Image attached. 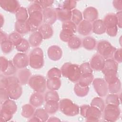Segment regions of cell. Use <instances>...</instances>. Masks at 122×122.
<instances>
[{
    "label": "cell",
    "instance_id": "1",
    "mask_svg": "<svg viewBox=\"0 0 122 122\" xmlns=\"http://www.w3.org/2000/svg\"><path fill=\"white\" fill-rule=\"evenodd\" d=\"M61 74L72 82L78 81L81 72L79 66L76 64L66 62L63 64L61 69Z\"/></svg>",
    "mask_w": 122,
    "mask_h": 122
},
{
    "label": "cell",
    "instance_id": "2",
    "mask_svg": "<svg viewBox=\"0 0 122 122\" xmlns=\"http://www.w3.org/2000/svg\"><path fill=\"white\" fill-rule=\"evenodd\" d=\"M8 85L6 90L11 99L17 100L21 95L22 89L18 77L14 76H8Z\"/></svg>",
    "mask_w": 122,
    "mask_h": 122
},
{
    "label": "cell",
    "instance_id": "3",
    "mask_svg": "<svg viewBox=\"0 0 122 122\" xmlns=\"http://www.w3.org/2000/svg\"><path fill=\"white\" fill-rule=\"evenodd\" d=\"M17 106L15 102L8 99L1 104L0 113V121L7 122L12 117L13 115L16 112Z\"/></svg>",
    "mask_w": 122,
    "mask_h": 122
},
{
    "label": "cell",
    "instance_id": "4",
    "mask_svg": "<svg viewBox=\"0 0 122 122\" xmlns=\"http://www.w3.org/2000/svg\"><path fill=\"white\" fill-rule=\"evenodd\" d=\"M80 114L86 118L87 121L96 122L102 117V112L98 108L89 105H83L80 108Z\"/></svg>",
    "mask_w": 122,
    "mask_h": 122
},
{
    "label": "cell",
    "instance_id": "5",
    "mask_svg": "<svg viewBox=\"0 0 122 122\" xmlns=\"http://www.w3.org/2000/svg\"><path fill=\"white\" fill-rule=\"evenodd\" d=\"M59 109L64 114L69 116L77 115L80 112L79 106L67 98L62 99L60 101Z\"/></svg>",
    "mask_w": 122,
    "mask_h": 122
},
{
    "label": "cell",
    "instance_id": "6",
    "mask_svg": "<svg viewBox=\"0 0 122 122\" xmlns=\"http://www.w3.org/2000/svg\"><path fill=\"white\" fill-rule=\"evenodd\" d=\"M43 52L42 49L36 47L30 52L29 58L30 66L35 69L41 68L44 64Z\"/></svg>",
    "mask_w": 122,
    "mask_h": 122
},
{
    "label": "cell",
    "instance_id": "7",
    "mask_svg": "<svg viewBox=\"0 0 122 122\" xmlns=\"http://www.w3.org/2000/svg\"><path fill=\"white\" fill-rule=\"evenodd\" d=\"M96 46L98 54L104 59L112 58L116 50V49L111 43L105 40L100 41Z\"/></svg>",
    "mask_w": 122,
    "mask_h": 122
},
{
    "label": "cell",
    "instance_id": "8",
    "mask_svg": "<svg viewBox=\"0 0 122 122\" xmlns=\"http://www.w3.org/2000/svg\"><path fill=\"white\" fill-rule=\"evenodd\" d=\"M46 81L44 76L35 75L30 77L28 83L34 91L42 93L46 91L47 88Z\"/></svg>",
    "mask_w": 122,
    "mask_h": 122
},
{
    "label": "cell",
    "instance_id": "9",
    "mask_svg": "<svg viewBox=\"0 0 122 122\" xmlns=\"http://www.w3.org/2000/svg\"><path fill=\"white\" fill-rule=\"evenodd\" d=\"M103 118L108 122L116 121L120 117L121 110L119 106L108 104L103 110Z\"/></svg>",
    "mask_w": 122,
    "mask_h": 122
},
{
    "label": "cell",
    "instance_id": "10",
    "mask_svg": "<svg viewBox=\"0 0 122 122\" xmlns=\"http://www.w3.org/2000/svg\"><path fill=\"white\" fill-rule=\"evenodd\" d=\"M43 21V15L42 11H36L29 14L27 20L30 31H35L38 30Z\"/></svg>",
    "mask_w": 122,
    "mask_h": 122
},
{
    "label": "cell",
    "instance_id": "11",
    "mask_svg": "<svg viewBox=\"0 0 122 122\" xmlns=\"http://www.w3.org/2000/svg\"><path fill=\"white\" fill-rule=\"evenodd\" d=\"M93 86L96 93L101 97L105 96L108 92V84L102 78H96L92 81Z\"/></svg>",
    "mask_w": 122,
    "mask_h": 122
},
{
    "label": "cell",
    "instance_id": "12",
    "mask_svg": "<svg viewBox=\"0 0 122 122\" xmlns=\"http://www.w3.org/2000/svg\"><path fill=\"white\" fill-rule=\"evenodd\" d=\"M12 61L17 68L23 69L29 64V58L26 54L19 52L14 56Z\"/></svg>",
    "mask_w": 122,
    "mask_h": 122
},
{
    "label": "cell",
    "instance_id": "13",
    "mask_svg": "<svg viewBox=\"0 0 122 122\" xmlns=\"http://www.w3.org/2000/svg\"><path fill=\"white\" fill-rule=\"evenodd\" d=\"M43 15V21L44 23L52 25L55 23L57 19L56 10L50 7L45 9L42 11Z\"/></svg>",
    "mask_w": 122,
    "mask_h": 122
},
{
    "label": "cell",
    "instance_id": "14",
    "mask_svg": "<svg viewBox=\"0 0 122 122\" xmlns=\"http://www.w3.org/2000/svg\"><path fill=\"white\" fill-rule=\"evenodd\" d=\"M0 6L4 10L12 13H16L20 7L16 0H0Z\"/></svg>",
    "mask_w": 122,
    "mask_h": 122
},
{
    "label": "cell",
    "instance_id": "15",
    "mask_svg": "<svg viewBox=\"0 0 122 122\" xmlns=\"http://www.w3.org/2000/svg\"><path fill=\"white\" fill-rule=\"evenodd\" d=\"M48 56L50 59L53 61L60 60L62 56L61 49L57 45H52L50 46L47 51Z\"/></svg>",
    "mask_w": 122,
    "mask_h": 122
},
{
    "label": "cell",
    "instance_id": "16",
    "mask_svg": "<svg viewBox=\"0 0 122 122\" xmlns=\"http://www.w3.org/2000/svg\"><path fill=\"white\" fill-rule=\"evenodd\" d=\"M105 59L99 54L94 55L91 60L90 65L92 69L96 71H101L103 67Z\"/></svg>",
    "mask_w": 122,
    "mask_h": 122
},
{
    "label": "cell",
    "instance_id": "17",
    "mask_svg": "<svg viewBox=\"0 0 122 122\" xmlns=\"http://www.w3.org/2000/svg\"><path fill=\"white\" fill-rule=\"evenodd\" d=\"M82 16L84 20L90 22H93L97 20L98 11L97 10L93 7H88L84 10Z\"/></svg>",
    "mask_w": 122,
    "mask_h": 122
},
{
    "label": "cell",
    "instance_id": "18",
    "mask_svg": "<svg viewBox=\"0 0 122 122\" xmlns=\"http://www.w3.org/2000/svg\"><path fill=\"white\" fill-rule=\"evenodd\" d=\"M92 23L85 20H82L77 27V30L78 33L83 36L89 35L92 31Z\"/></svg>",
    "mask_w": 122,
    "mask_h": 122
},
{
    "label": "cell",
    "instance_id": "19",
    "mask_svg": "<svg viewBox=\"0 0 122 122\" xmlns=\"http://www.w3.org/2000/svg\"><path fill=\"white\" fill-rule=\"evenodd\" d=\"M55 10L57 13V19L62 22L71 20V10L63 9L61 7H58Z\"/></svg>",
    "mask_w": 122,
    "mask_h": 122
},
{
    "label": "cell",
    "instance_id": "20",
    "mask_svg": "<svg viewBox=\"0 0 122 122\" xmlns=\"http://www.w3.org/2000/svg\"><path fill=\"white\" fill-rule=\"evenodd\" d=\"M118 68V63H117L114 60L110 58L105 60L103 67L101 70L102 72L105 73L109 71H117Z\"/></svg>",
    "mask_w": 122,
    "mask_h": 122
},
{
    "label": "cell",
    "instance_id": "21",
    "mask_svg": "<svg viewBox=\"0 0 122 122\" xmlns=\"http://www.w3.org/2000/svg\"><path fill=\"white\" fill-rule=\"evenodd\" d=\"M44 101V96L42 93L35 92L30 97V103L35 107H38L43 103Z\"/></svg>",
    "mask_w": 122,
    "mask_h": 122
},
{
    "label": "cell",
    "instance_id": "22",
    "mask_svg": "<svg viewBox=\"0 0 122 122\" xmlns=\"http://www.w3.org/2000/svg\"><path fill=\"white\" fill-rule=\"evenodd\" d=\"M38 31L41 34L43 39H48L53 34V30L50 25L43 23L38 29Z\"/></svg>",
    "mask_w": 122,
    "mask_h": 122
},
{
    "label": "cell",
    "instance_id": "23",
    "mask_svg": "<svg viewBox=\"0 0 122 122\" xmlns=\"http://www.w3.org/2000/svg\"><path fill=\"white\" fill-rule=\"evenodd\" d=\"M92 31L96 34L101 35L106 32V27L103 22V20L97 19L92 23Z\"/></svg>",
    "mask_w": 122,
    "mask_h": 122
},
{
    "label": "cell",
    "instance_id": "24",
    "mask_svg": "<svg viewBox=\"0 0 122 122\" xmlns=\"http://www.w3.org/2000/svg\"><path fill=\"white\" fill-rule=\"evenodd\" d=\"M43 39L41 34L38 30H37L30 34L29 39V42L31 46L37 47L41 44Z\"/></svg>",
    "mask_w": 122,
    "mask_h": 122
},
{
    "label": "cell",
    "instance_id": "25",
    "mask_svg": "<svg viewBox=\"0 0 122 122\" xmlns=\"http://www.w3.org/2000/svg\"><path fill=\"white\" fill-rule=\"evenodd\" d=\"M30 71L26 68L21 69L18 72V78L21 85H25L28 83L31 77Z\"/></svg>",
    "mask_w": 122,
    "mask_h": 122
},
{
    "label": "cell",
    "instance_id": "26",
    "mask_svg": "<svg viewBox=\"0 0 122 122\" xmlns=\"http://www.w3.org/2000/svg\"><path fill=\"white\" fill-rule=\"evenodd\" d=\"M47 88L49 90L57 91L61 86V81L59 78H48L46 81Z\"/></svg>",
    "mask_w": 122,
    "mask_h": 122
},
{
    "label": "cell",
    "instance_id": "27",
    "mask_svg": "<svg viewBox=\"0 0 122 122\" xmlns=\"http://www.w3.org/2000/svg\"><path fill=\"white\" fill-rule=\"evenodd\" d=\"M15 30L20 34H24L30 31L27 21H16L15 23Z\"/></svg>",
    "mask_w": 122,
    "mask_h": 122
},
{
    "label": "cell",
    "instance_id": "28",
    "mask_svg": "<svg viewBox=\"0 0 122 122\" xmlns=\"http://www.w3.org/2000/svg\"><path fill=\"white\" fill-rule=\"evenodd\" d=\"M103 21L106 28L117 26L116 16L115 14L113 13L107 14L105 16Z\"/></svg>",
    "mask_w": 122,
    "mask_h": 122
},
{
    "label": "cell",
    "instance_id": "29",
    "mask_svg": "<svg viewBox=\"0 0 122 122\" xmlns=\"http://www.w3.org/2000/svg\"><path fill=\"white\" fill-rule=\"evenodd\" d=\"M94 76L92 73H86L81 74L78 83L83 86H88L93 81Z\"/></svg>",
    "mask_w": 122,
    "mask_h": 122
},
{
    "label": "cell",
    "instance_id": "30",
    "mask_svg": "<svg viewBox=\"0 0 122 122\" xmlns=\"http://www.w3.org/2000/svg\"><path fill=\"white\" fill-rule=\"evenodd\" d=\"M74 91L77 96L82 97L88 94L89 92V88L88 86H81L78 82L74 85Z\"/></svg>",
    "mask_w": 122,
    "mask_h": 122
},
{
    "label": "cell",
    "instance_id": "31",
    "mask_svg": "<svg viewBox=\"0 0 122 122\" xmlns=\"http://www.w3.org/2000/svg\"><path fill=\"white\" fill-rule=\"evenodd\" d=\"M82 45L85 49L92 50L96 46V41L93 37L88 36L83 39Z\"/></svg>",
    "mask_w": 122,
    "mask_h": 122
},
{
    "label": "cell",
    "instance_id": "32",
    "mask_svg": "<svg viewBox=\"0 0 122 122\" xmlns=\"http://www.w3.org/2000/svg\"><path fill=\"white\" fill-rule=\"evenodd\" d=\"M35 107L30 104H26L22 106L21 115L26 118H30L34 113Z\"/></svg>",
    "mask_w": 122,
    "mask_h": 122
},
{
    "label": "cell",
    "instance_id": "33",
    "mask_svg": "<svg viewBox=\"0 0 122 122\" xmlns=\"http://www.w3.org/2000/svg\"><path fill=\"white\" fill-rule=\"evenodd\" d=\"M59 109V102L55 101H50L46 102L45 110L49 114H54Z\"/></svg>",
    "mask_w": 122,
    "mask_h": 122
},
{
    "label": "cell",
    "instance_id": "34",
    "mask_svg": "<svg viewBox=\"0 0 122 122\" xmlns=\"http://www.w3.org/2000/svg\"><path fill=\"white\" fill-rule=\"evenodd\" d=\"M108 91L111 93H117L121 89V82L119 78L114 81L108 84Z\"/></svg>",
    "mask_w": 122,
    "mask_h": 122
},
{
    "label": "cell",
    "instance_id": "35",
    "mask_svg": "<svg viewBox=\"0 0 122 122\" xmlns=\"http://www.w3.org/2000/svg\"><path fill=\"white\" fill-rule=\"evenodd\" d=\"M28 12L27 9L23 7H20L19 10L16 13V18L17 21L27 20L28 17Z\"/></svg>",
    "mask_w": 122,
    "mask_h": 122
},
{
    "label": "cell",
    "instance_id": "36",
    "mask_svg": "<svg viewBox=\"0 0 122 122\" xmlns=\"http://www.w3.org/2000/svg\"><path fill=\"white\" fill-rule=\"evenodd\" d=\"M119 96L116 93H111L107 95L106 98L105 102L108 104L119 106L120 103Z\"/></svg>",
    "mask_w": 122,
    "mask_h": 122
},
{
    "label": "cell",
    "instance_id": "37",
    "mask_svg": "<svg viewBox=\"0 0 122 122\" xmlns=\"http://www.w3.org/2000/svg\"><path fill=\"white\" fill-rule=\"evenodd\" d=\"M71 20L74 24L78 25L83 20V16L81 12L76 9L72 10Z\"/></svg>",
    "mask_w": 122,
    "mask_h": 122
},
{
    "label": "cell",
    "instance_id": "38",
    "mask_svg": "<svg viewBox=\"0 0 122 122\" xmlns=\"http://www.w3.org/2000/svg\"><path fill=\"white\" fill-rule=\"evenodd\" d=\"M59 96L56 91L50 90L46 92L44 95V100L46 102L50 101L59 102Z\"/></svg>",
    "mask_w": 122,
    "mask_h": 122
},
{
    "label": "cell",
    "instance_id": "39",
    "mask_svg": "<svg viewBox=\"0 0 122 122\" xmlns=\"http://www.w3.org/2000/svg\"><path fill=\"white\" fill-rule=\"evenodd\" d=\"M48 114L45 109L39 108L35 111L34 115L38 118L41 122H46L49 118Z\"/></svg>",
    "mask_w": 122,
    "mask_h": 122
},
{
    "label": "cell",
    "instance_id": "40",
    "mask_svg": "<svg viewBox=\"0 0 122 122\" xmlns=\"http://www.w3.org/2000/svg\"><path fill=\"white\" fill-rule=\"evenodd\" d=\"M23 38L20 34L17 32H14L8 36V40L10 41L14 46H16L22 41Z\"/></svg>",
    "mask_w": 122,
    "mask_h": 122
},
{
    "label": "cell",
    "instance_id": "41",
    "mask_svg": "<svg viewBox=\"0 0 122 122\" xmlns=\"http://www.w3.org/2000/svg\"><path fill=\"white\" fill-rule=\"evenodd\" d=\"M74 34L75 33L71 30L62 29L60 33V38L63 41L68 42L74 36Z\"/></svg>",
    "mask_w": 122,
    "mask_h": 122
},
{
    "label": "cell",
    "instance_id": "42",
    "mask_svg": "<svg viewBox=\"0 0 122 122\" xmlns=\"http://www.w3.org/2000/svg\"><path fill=\"white\" fill-rule=\"evenodd\" d=\"M82 44L81 40L77 36H73L68 42V45L70 48L72 50H76L79 49Z\"/></svg>",
    "mask_w": 122,
    "mask_h": 122
},
{
    "label": "cell",
    "instance_id": "43",
    "mask_svg": "<svg viewBox=\"0 0 122 122\" xmlns=\"http://www.w3.org/2000/svg\"><path fill=\"white\" fill-rule=\"evenodd\" d=\"M91 105L98 108L102 112L103 111L105 107L104 101L100 97H95L93 98L91 102Z\"/></svg>",
    "mask_w": 122,
    "mask_h": 122
},
{
    "label": "cell",
    "instance_id": "44",
    "mask_svg": "<svg viewBox=\"0 0 122 122\" xmlns=\"http://www.w3.org/2000/svg\"><path fill=\"white\" fill-rule=\"evenodd\" d=\"M1 49L5 54H8L11 52L13 48V44L8 40L0 42Z\"/></svg>",
    "mask_w": 122,
    "mask_h": 122
},
{
    "label": "cell",
    "instance_id": "45",
    "mask_svg": "<svg viewBox=\"0 0 122 122\" xmlns=\"http://www.w3.org/2000/svg\"><path fill=\"white\" fill-rule=\"evenodd\" d=\"M30 45L29 41L26 39H23L19 45L15 46V48L18 51L23 53L28 51Z\"/></svg>",
    "mask_w": 122,
    "mask_h": 122
},
{
    "label": "cell",
    "instance_id": "46",
    "mask_svg": "<svg viewBox=\"0 0 122 122\" xmlns=\"http://www.w3.org/2000/svg\"><path fill=\"white\" fill-rule=\"evenodd\" d=\"M77 25L74 24L71 20H68L63 22L62 24V29L68 30H71L74 33L77 30Z\"/></svg>",
    "mask_w": 122,
    "mask_h": 122
},
{
    "label": "cell",
    "instance_id": "47",
    "mask_svg": "<svg viewBox=\"0 0 122 122\" xmlns=\"http://www.w3.org/2000/svg\"><path fill=\"white\" fill-rule=\"evenodd\" d=\"M16 72H17V68L14 65V63H13V61H9V66L7 70L5 71L3 73V74L5 76H10L16 73Z\"/></svg>",
    "mask_w": 122,
    "mask_h": 122
},
{
    "label": "cell",
    "instance_id": "48",
    "mask_svg": "<svg viewBox=\"0 0 122 122\" xmlns=\"http://www.w3.org/2000/svg\"><path fill=\"white\" fill-rule=\"evenodd\" d=\"M61 70L57 68H52L47 73L48 78H60L61 76Z\"/></svg>",
    "mask_w": 122,
    "mask_h": 122
},
{
    "label": "cell",
    "instance_id": "49",
    "mask_svg": "<svg viewBox=\"0 0 122 122\" xmlns=\"http://www.w3.org/2000/svg\"><path fill=\"white\" fill-rule=\"evenodd\" d=\"M27 10L28 14H30L33 12L38 11H42V9L40 5L36 2V1H34L28 7Z\"/></svg>",
    "mask_w": 122,
    "mask_h": 122
},
{
    "label": "cell",
    "instance_id": "50",
    "mask_svg": "<svg viewBox=\"0 0 122 122\" xmlns=\"http://www.w3.org/2000/svg\"><path fill=\"white\" fill-rule=\"evenodd\" d=\"M77 5V1L75 0H65L61 6L62 8L70 10H72L75 9Z\"/></svg>",
    "mask_w": 122,
    "mask_h": 122
},
{
    "label": "cell",
    "instance_id": "51",
    "mask_svg": "<svg viewBox=\"0 0 122 122\" xmlns=\"http://www.w3.org/2000/svg\"><path fill=\"white\" fill-rule=\"evenodd\" d=\"M79 67L81 74L86 73H92V69L89 62H84L82 63L79 66Z\"/></svg>",
    "mask_w": 122,
    "mask_h": 122
},
{
    "label": "cell",
    "instance_id": "52",
    "mask_svg": "<svg viewBox=\"0 0 122 122\" xmlns=\"http://www.w3.org/2000/svg\"><path fill=\"white\" fill-rule=\"evenodd\" d=\"M9 64V61L5 57L1 56L0 59V71L3 73L7 70Z\"/></svg>",
    "mask_w": 122,
    "mask_h": 122
},
{
    "label": "cell",
    "instance_id": "53",
    "mask_svg": "<svg viewBox=\"0 0 122 122\" xmlns=\"http://www.w3.org/2000/svg\"><path fill=\"white\" fill-rule=\"evenodd\" d=\"M36 2L40 5L42 10L51 7L54 1L53 0H36Z\"/></svg>",
    "mask_w": 122,
    "mask_h": 122
},
{
    "label": "cell",
    "instance_id": "54",
    "mask_svg": "<svg viewBox=\"0 0 122 122\" xmlns=\"http://www.w3.org/2000/svg\"><path fill=\"white\" fill-rule=\"evenodd\" d=\"M0 103L1 105L5 101L9 99V96L6 89L0 88Z\"/></svg>",
    "mask_w": 122,
    "mask_h": 122
},
{
    "label": "cell",
    "instance_id": "55",
    "mask_svg": "<svg viewBox=\"0 0 122 122\" xmlns=\"http://www.w3.org/2000/svg\"><path fill=\"white\" fill-rule=\"evenodd\" d=\"M114 60L117 63H121L122 61V48H119L116 49L115 51L113 56Z\"/></svg>",
    "mask_w": 122,
    "mask_h": 122
},
{
    "label": "cell",
    "instance_id": "56",
    "mask_svg": "<svg viewBox=\"0 0 122 122\" xmlns=\"http://www.w3.org/2000/svg\"><path fill=\"white\" fill-rule=\"evenodd\" d=\"M117 32H118L117 26L106 28V32L110 36H111V37L115 36L117 35Z\"/></svg>",
    "mask_w": 122,
    "mask_h": 122
},
{
    "label": "cell",
    "instance_id": "57",
    "mask_svg": "<svg viewBox=\"0 0 122 122\" xmlns=\"http://www.w3.org/2000/svg\"><path fill=\"white\" fill-rule=\"evenodd\" d=\"M8 82V77H6L4 74H1L0 78V88L6 89Z\"/></svg>",
    "mask_w": 122,
    "mask_h": 122
},
{
    "label": "cell",
    "instance_id": "58",
    "mask_svg": "<svg viewBox=\"0 0 122 122\" xmlns=\"http://www.w3.org/2000/svg\"><path fill=\"white\" fill-rule=\"evenodd\" d=\"M112 4L115 9L119 11H122V0H114L112 1Z\"/></svg>",
    "mask_w": 122,
    "mask_h": 122
},
{
    "label": "cell",
    "instance_id": "59",
    "mask_svg": "<svg viewBox=\"0 0 122 122\" xmlns=\"http://www.w3.org/2000/svg\"><path fill=\"white\" fill-rule=\"evenodd\" d=\"M122 11H119L116 13V16L117 19V26L119 28H122Z\"/></svg>",
    "mask_w": 122,
    "mask_h": 122
},
{
    "label": "cell",
    "instance_id": "60",
    "mask_svg": "<svg viewBox=\"0 0 122 122\" xmlns=\"http://www.w3.org/2000/svg\"><path fill=\"white\" fill-rule=\"evenodd\" d=\"M8 40V36L7 34L2 30L0 31V42Z\"/></svg>",
    "mask_w": 122,
    "mask_h": 122
},
{
    "label": "cell",
    "instance_id": "61",
    "mask_svg": "<svg viewBox=\"0 0 122 122\" xmlns=\"http://www.w3.org/2000/svg\"><path fill=\"white\" fill-rule=\"evenodd\" d=\"M61 120L58 118L57 117H54V116H52L50 118H48L47 121L48 122H58V121H60Z\"/></svg>",
    "mask_w": 122,
    "mask_h": 122
},
{
    "label": "cell",
    "instance_id": "62",
    "mask_svg": "<svg viewBox=\"0 0 122 122\" xmlns=\"http://www.w3.org/2000/svg\"><path fill=\"white\" fill-rule=\"evenodd\" d=\"M29 122H41V121L34 115L32 118H30V119L29 120Z\"/></svg>",
    "mask_w": 122,
    "mask_h": 122
},
{
    "label": "cell",
    "instance_id": "63",
    "mask_svg": "<svg viewBox=\"0 0 122 122\" xmlns=\"http://www.w3.org/2000/svg\"><path fill=\"white\" fill-rule=\"evenodd\" d=\"M0 22H1V27H2L3 26V24H4V18L1 14H0Z\"/></svg>",
    "mask_w": 122,
    "mask_h": 122
}]
</instances>
